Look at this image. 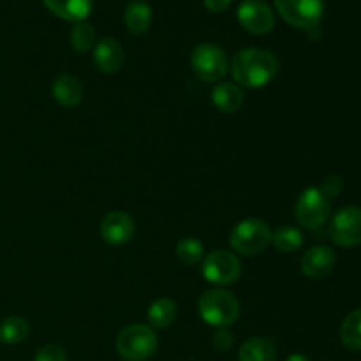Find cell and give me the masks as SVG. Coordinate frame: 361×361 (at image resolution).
<instances>
[{"instance_id":"cell-7","label":"cell","mask_w":361,"mask_h":361,"mask_svg":"<svg viewBox=\"0 0 361 361\" xmlns=\"http://www.w3.org/2000/svg\"><path fill=\"white\" fill-rule=\"evenodd\" d=\"M295 215L305 229L321 228L330 215V200L321 192L319 187L305 189L296 201Z\"/></svg>"},{"instance_id":"cell-11","label":"cell","mask_w":361,"mask_h":361,"mask_svg":"<svg viewBox=\"0 0 361 361\" xmlns=\"http://www.w3.org/2000/svg\"><path fill=\"white\" fill-rule=\"evenodd\" d=\"M134 231L133 217L123 210L109 212L101 221V236L109 245H126L133 240Z\"/></svg>"},{"instance_id":"cell-21","label":"cell","mask_w":361,"mask_h":361,"mask_svg":"<svg viewBox=\"0 0 361 361\" xmlns=\"http://www.w3.org/2000/svg\"><path fill=\"white\" fill-rule=\"evenodd\" d=\"M28 328L27 319L20 316H11L0 323V342L7 345H14L23 342L28 337Z\"/></svg>"},{"instance_id":"cell-19","label":"cell","mask_w":361,"mask_h":361,"mask_svg":"<svg viewBox=\"0 0 361 361\" xmlns=\"http://www.w3.org/2000/svg\"><path fill=\"white\" fill-rule=\"evenodd\" d=\"M176 314H178V309L171 298H159L150 305L147 317L152 326L162 330V328L171 326L173 321L176 319Z\"/></svg>"},{"instance_id":"cell-8","label":"cell","mask_w":361,"mask_h":361,"mask_svg":"<svg viewBox=\"0 0 361 361\" xmlns=\"http://www.w3.org/2000/svg\"><path fill=\"white\" fill-rule=\"evenodd\" d=\"M242 274V264L236 254L229 250H214L203 259V275L215 286H229Z\"/></svg>"},{"instance_id":"cell-2","label":"cell","mask_w":361,"mask_h":361,"mask_svg":"<svg viewBox=\"0 0 361 361\" xmlns=\"http://www.w3.org/2000/svg\"><path fill=\"white\" fill-rule=\"evenodd\" d=\"M197 310L204 323L221 330L236 323L240 316V303L229 291L210 289L200 296Z\"/></svg>"},{"instance_id":"cell-6","label":"cell","mask_w":361,"mask_h":361,"mask_svg":"<svg viewBox=\"0 0 361 361\" xmlns=\"http://www.w3.org/2000/svg\"><path fill=\"white\" fill-rule=\"evenodd\" d=\"M274 2L282 20L291 27L309 32L310 28L319 27L323 20V0H274Z\"/></svg>"},{"instance_id":"cell-14","label":"cell","mask_w":361,"mask_h":361,"mask_svg":"<svg viewBox=\"0 0 361 361\" xmlns=\"http://www.w3.org/2000/svg\"><path fill=\"white\" fill-rule=\"evenodd\" d=\"M42 2L55 16L73 23L85 21L94 9V0H42Z\"/></svg>"},{"instance_id":"cell-15","label":"cell","mask_w":361,"mask_h":361,"mask_svg":"<svg viewBox=\"0 0 361 361\" xmlns=\"http://www.w3.org/2000/svg\"><path fill=\"white\" fill-rule=\"evenodd\" d=\"M53 99L63 108H74L83 99V87L76 76L71 74H60L51 85Z\"/></svg>"},{"instance_id":"cell-9","label":"cell","mask_w":361,"mask_h":361,"mask_svg":"<svg viewBox=\"0 0 361 361\" xmlns=\"http://www.w3.org/2000/svg\"><path fill=\"white\" fill-rule=\"evenodd\" d=\"M330 238L341 247H356L361 243V208L344 207L330 222Z\"/></svg>"},{"instance_id":"cell-23","label":"cell","mask_w":361,"mask_h":361,"mask_svg":"<svg viewBox=\"0 0 361 361\" xmlns=\"http://www.w3.org/2000/svg\"><path fill=\"white\" fill-rule=\"evenodd\" d=\"M71 46L74 48V51L78 53H87L94 48L95 44V28L92 27L87 21H80V23H74L73 30L69 35Z\"/></svg>"},{"instance_id":"cell-25","label":"cell","mask_w":361,"mask_h":361,"mask_svg":"<svg viewBox=\"0 0 361 361\" xmlns=\"http://www.w3.org/2000/svg\"><path fill=\"white\" fill-rule=\"evenodd\" d=\"M34 361H67V355L60 345L48 344L39 349Z\"/></svg>"},{"instance_id":"cell-13","label":"cell","mask_w":361,"mask_h":361,"mask_svg":"<svg viewBox=\"0 0 361 361\" xmlns=\"http://www.w3.org/2000/svg\"><path fill=\"white\" fill-rule=\"evenodd\" d=\"M126 62V53L122 44L113 37H104L95 44L94 63L104 74H115L122 69Z\"/></svg>"},{"instance_id":"cell-5","label":"cell","mask_w":361,"mask_h":361,"mask_svg":"<svg viewBox=\"0 0 361 361\" xmlns=\"http://www.w3.org/2000/svg\"><path fill=\"white\" fill-rule=\"evenodd\" d=\"M190 66L196 76L207 83L219 81L229 69L228 56L224 49L219 48L217 44L212 42H203L197 44L190 53Z\"/></svg>"},{"instance_id":"cell-27","label":"cell","mask_w":361,"mask_h":361,"mask_svg":"<svg viewBox=\"0 0 361 361\" xmlns=\"http://www.w3.org/2000/svg\"><path fill=\"white\" fill-rule=\"evenodd\" d=\"M231 345H233V335L229 334L226 328H221V330L214 335V348L219 349V351H228Z\"/></svg>"},{"instance_id":"cell-20","label":"cell","mask_w":361,"mask_h":361,"mask_svg":"<svg viewBox=\"0 0 361 361\" xmlns=\"http://www.w3.org/2000/svg\"><path fill=\"white\" fill-rule=\"evenodd\" d=\"M271 245L282 254L296 252L303 245V233L295 226H281L271 233Z\"/></svg>"},{"instance_id":"cell-1","label":"cell","mask_w":361,"mask_h":361,"mask_svg":"<svg viewBox=\"0 0 361 361\" xmlns=\"http://www.w3.org/2000/svg\"><path fill=\"white\" fill-rule=\"evenodd\" d=\"M231 76L247 88L267 87L279 73V60L271 51L259 48L242 49L231 62Z\"/></svg>"},{"instance_id":"cell-3","label":"cell","mask_w":361,"mask_h":361,"mask_svg":"<svg viewBox=\"0 0 361 361\" xmlns=\"http://www.w3.org/2000/svg\"><path fill=\"white\" fill-rule=\"evenodd\" d=\"M116 351L127 361H145L157 351V335L147 324H130L116 337Z\"/></svg>"},{"instance_id":"cell-22","label":"cell","mask_w":361,"mask_h":361,"mask_svg":"<svg viewBox=\"0 0 361 361\" xmlns=\"http://www.w3.org/2000/svg\"><path fill=\"white\" fill-rule=\"evenodd\" d=\"M341 341L351 351H361V309L353 310L341 324Z\"/></svg>"},{"instance_id":"cell-28","label":"cell","mask_w":361,"mask_h":361,"mask_svg":"<svg viewBox=\"0 0 361 361\" xmlns=\"http://www.w3.org/2000/svg\"><path fill=\"white\" fill-rule=\"evenodd\" d=\"M204 2V7H207L210 13H224V11L229 9V6H231L233 0H203Z\"/></svg>"},{"instance_id":"cell-4","label":"cell","mask_w":361,"mask_h":361,"mask_svg":"<svg viewBox=\"0 0 361 361\" xmlns=\"http://www.w3.org/2000/svg\"><path fill=\"white\" fill-rule=\"evenodd\" d=\"M229 243L242 256H257L271 243V229L261 219H245L233 228Z\"/></svg>"},{"instance_id":"cell-12","label":"cell","mask_w":361,"mask_h":361,"mask_svg":"<svg viewBox=\"0 0 361 361\" xmlns=\"http://www.w3.org/2000/svg\"><path fill=\"white\" fill-rule=\"evenodd\" d=\"M335 252L326 245H316L302 256V271L312 281H321L328 277L335 267Z\"/></svg>"},{"instance_id":"cell-18","label":"cell","mask_w":361,"mask_h":361,"mask_svg":"<svg viewBox=\"0 0 361 361\" xmlns=\"http://www.w3.org/2000/svg\"><path fill=\"white\" fill-rule=\"evenodd\" d=\"M123 21L133 34H145L152 25V9L145 2H130L123 13Z\"/></svg>"},{"instance_id":"cell-16","label":"cell","mask_w":361,"mask_h":361,"mask_svg":"<svg viewBox=\"0 0 361 361\" xmlns=\"http://www.w3.org/2000/svg\"><path fill=\"white\" fill-rule=\"evenodd\" d=\"M275 358L277 348L270 338L263 337L249 338L238 351L240 361H275Z\"/></svg>"},{"instance_id":"cell-24","label":"cell","mask_w":361,"mask_h":361,"mask_svg":"<svg viewBox=\"0 0 361 361\" xmlns=\"http://www.w3.org/2000/svg\"><path fill=\"white\" fill-rule=\"evenodd\" d=\"M176 256L183 264H196L203 261L204 257V247L203 243L192 236H185L176 243Z\"/></svg>"},{"instance_id":"cell-26","label":"cell","mask_w":361,"mask_h":361,"mask_svg":"<svg viewBox=\"0 0 361 361\" xmlns=\"http://www.w3.org/2000/svg\"><path fill=\"white\" fill-rule=\"evenodd\" d=\"M342 187H344V182H342L341 176H337V175H328L326 178L323 180V183H321L319 190L324 194V196L328 197V200H330V197L337 196V194L341 192Z\"/></svg>"},{"instance_id":"cell-17","label":"cell","mask_w":361,"mask_h":361,"mask_svg":"<svg viewBox=\"0 0 361 361\" xmlns=\"http://www.w3.org/2000/svg\"><path fill=\"white\" fill-rule=\"evenodd\" d=\"M212 101L215 108L224 113H235L243 104V92L235 83H221L212 92Z\"/></svg>"},{"instance_id":"cell-29","label":"cell","mask_w":361,"mask_h":361,"mask_svg":"<svg viewBox=\"0 0 361 361\" xmlns=\"http://www.w3.org/2000/svg\"><path fill=\"white\" fill-rule=\"evenodd\" d=\"M286 361H310V358H307L303 355H291Z\"/></svg>"},{"instance_id":"cell-10","label":"cell","mask_w":361,"mask_h":361,"mask_svg":"<svg viewBox=\"0 0 361 361\" xmlns=\"http://www.w3.org/2000/svg\"><path fill=\"white\" fill-rule=\"evenodd\" d=\"M238 21L250 34L263 35L274 28L275 14L263 0H245L238 7Z\"/></svg>"}]
</instances>
